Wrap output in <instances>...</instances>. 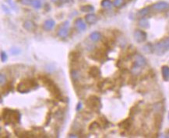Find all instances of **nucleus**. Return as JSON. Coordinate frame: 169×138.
I'll return each mask as SVG.
<instances>
[{
	"label": "nucleus",
	"mask_w": 169,
	"mask_h": 138,
	"mask_svg": "<svg viewBox=\"0 0 169 138\" xmlns=\"http://www.w3.org/2000/svg\"><path fill=\"white\" fill-rule=\"evenodd\" d=\"M21 115L18 110L6 108L2 110V120L5 125H16L20 122Z\"/></svg>",
	"instance_id": "obj_1"
},
{
	"label": "nucleus",
	"mask_w": 169,
	"mask_h": 138,
	"mask_svg": "<svg viewBox=\"0 0 169 138\" xmlns=\"http://www.w3.org/2000/svg\"><path fill=\"white\" fill-rule=\"evenodd\" d=\"M40 79L42 83L44 84V85L46 86V88H48L49 92L51 94V95L55 97L56 99L60 100L62 98V93L60 89L58 87V85L55 83L54 81L50 78L44 76V75L40 76Z\"/></svg>",
	"instance_id": "obj_2"
},
{
	"label": "nucleus",
	"mask_w": 169,
	"mask_h": 138,
	"mask_svg": "<svg viewBox=\"0 0 169 138\" xmlns=\"http://www.w3.org/2000/svg\"><path fill=\"white\" fill-rule=\"evenodd\" d=\"M38 86L37 82L34 78L23 79L16 86L17 91L20 93H27L30 92L31 89L36 88Z\"/></svg>",
	"instance_id": "obj_3"
},
{
	"label": "nucleus",
	"mask_w": 169,
	"mask_h": 138,
	"mask_svg": "<svg viewBox=\"0 0 169 138\" xmlns=\"http://www.w3.org/2000/svg\"><path fill=\"white\" fill-rule=\"evenodd\" d=\"M85 105L92 112L99 113L102 107L101 99L97 95H90L85 101Z\"/></svg>",
	"instance_id": "obj_4"
},
{
	"label": "nucleus",
	"mask_w": 169,
	"mask_h": 138,
	"mask_svg": "<svg viewBox=\"0 0 169 138\" xmlns=\"http://www.w3.org/2000/svg\"><path fill=\"white\" fill-rule=\"evenodd\" d=\"M169 50V37H165V38L160 40L157 42L155 45H154V52L156 54L161 56L164 54L167 51Z\"/></svg>",
	"instance_id": "obj_5"
},
{
	"label": "nucleus",
	"mask_w": 169,
	"mask_h": 138,
	"mask_svg": "<svg viewBox=\"0 0 169 138\" xmlns=\"http://www.w3.org/2000/svg\"><path fill=\"white\" fill-rule=\"evenodd\" d=\"M107 48L104 47V48H98L94 52L90 55V57L92 58V59L95 61H104L105 58L107 57Z\"/></svg>",
	"instance_id": "obj_6"
},
{
	"label": "nucleus",
	"mask_w": 169,
	"mask_h": 138,
	"mask_svg": "<svg viewBox=\"0 0 169 138\" xmlns=\"http://www.w3.org/2000/svg\"><path fill=\"white\" fill-rule=\"evenodd\" d=\"M69 33V21H66L62 24H61L58 30V36L62 38H65L68 36Z\"/></svg>",
	"instance_id": "obj_7"
},
{
	"label": "nucleus",
	"mask_w": 169,
	"mask_h": 138,
	"mask_svg": "<svg viewBox=\"0 0 169 138\" xmlns=\"http://www.w3.org/2000/svg\"><path fill=\"white\" fill-rule=\"evenodd\" d=\"M133 37H134V40L137 43H143L147 40V34L146 32H144L141 30H136L133 33Z\"/></svg>",
	"instance_id": "obj_8"
},
{
	"label": "nucleus",
	"mask_w": 169,
	"mask_h": 138,
	"mask_svg": "<svg viewBox=\"0 0 169 138\" xmlns=\"http://www.w3.org/2000/svg\"><path fill=\"white\" fill-rule=\"evenodd\" d=\"M14 133L18 137H35L33 131H27L23 129H16L14 130Z\"/></svg>",
	"instance_id": "obj_9"
},
{
	"label": "nucleus",
	"mask_w": 169,
	"mask_h": 138,
	"mask_svg": "<svg viewBox=\"0 0 169 138\" xmlns=\"http://www.w3.org/2000/svg\"><path fill=\"white\" fill-rule=\"evenodd\" d=\"M80 57V52L78 50H73L69 54V59L70 63L74 65L79 63V59Z\"/></svg>",
	"instance_id": "obj_10"
},
{
	"label": "nucleus",
	"mask_w": 169,
	"mask_h": 138,
	"mask_svg": "<svg viewBox=\"0 0 169 138\" xmlns=\"http://www.w3.org/2000/svg\"><path fill=\"white\" fill-rule=\"evenodd\" d=\"M88 75L93 78H99L101 77V72L97 66H92L88 71Z\"/></svg>",
	"instance_id": "obj_11"
},
{
	"label": "nucleus",
	"mask_w": 169,
	"mask_h": 138,
	"mask_svg": "<svg viewBox=\"0 0 169 138\" xmlns=\"http://www.w3.org/2000/svg\"><path fill=\"white\" fill-rule=\"evenodd\" d=\"M134 64L141 68H143L147 64V60L141 54H136L134 55Z\"/></svg>",
	"instance_id": "obj_12"
},
{
	"label": "nucleus",
	"mask_w": 169,
	"mask_h": 138,
	"mask_svg": "<svg viewBox=\"0 0 169 138\" xmlns=\"http://www.w3.org/2000/svg\"><path fill=\"white\" fill-rule=\"evenodd\" d=\"M132 124V118H126L125 119H124L121 123H119L118 126L124 130H129L130 127H131Z\"/></svg>",
	"instance_id": "obj_13"
},
{
	"label": "nucleus",
	"mask_w": 169,
	"mask_h": 138,
	"mask_svg": "<svg viewBox=\"0 0 169 138\" xmlns=\"http://www.w3.org/2000/svg\"><path fill=\"white\" fill-rule=\"evenodd\" d=\"M74 25L76 27V29L78 30L80 32H83L86 30L87 28V26H86V23L83 22V20L80 18H78L75 20L74 22Z\"/></svg>",
	"instance_id": "obj_14"
},
{
	"label": "nucleus",
	"mask_w": 169,
	"mask_h": 138,
	"mask_svg": "<svg viewBox=\"0 0 169 138\" xmlns=\"http://www.w3.org/2000/svg\"><path fill=\"white\" fill-rule=\"evenodd\" d=\"M23 26L26 30L30 31V32H33L36 29V24L33 21H31V20H27V21H25L23 24Z\"/></svg>",
	"instance_id": "obj_15"
},
{
	"label": "nucleus",
	"mask_w": 169,
	"mask_h": 138,
	"mask_svg": "<svg viewBox=\"0 0 169 138\" xmlns=\"http://www.w3.org/2000/svg\"><path fill=\"white\" fill-rule=\"evenodd\" d=\"M153 8L157 11H163L169 8V4L165 2H159L153 6Z\"/></svg>",
	"instance_id": "obj_16"
},
{
	"label": "nucleus",
	"mask_w": 169,
	"mask_h": 138,
	"mask_svg": "<svg viewBox=\"0 0 169 138\" xmlns=\"http://www.w3.org/2000/svg\"><path fill=\"white\" fill-rule=\"evenodd\" d=\"M85 20L88 24L93 25V24H95L97 22V16L94 13H90V14H87L85 16Z\"/></svg>",
	"instance_id": "obj_17"
},
{
	"label": "nucleus",
	"mask_w": 169,
	"mask_h": 138,
	"mask_svg": "<svg viewBox=\"0 0 169 138\" xmlns=\"http://www.w3.org/2000/svg\"><path fill=\"white\" fill-rule=\"evenodd\" d=\"M161 75H162L163 79L164 81L168 82L169 80V67L168 65H164L161 68Z\"/></svg>",
	"instance_id": "obj_18"
},
{
	"label": "nucleus",
	"mask_w": 169,
	"mask_h": 138,
	"mask_svg": "<svg viewBox=\"0 0 169 138\" xmlns=\"http://www.w3.org/2000/svg\"><path fill=\"white\" fill-rule=\"evenodd\" d=\"M44 29L45 30H51L53 27L55 26V21L53 19H47L46 21L44 23Z\"/></svg>",
	"instance_id": "obj_19"
},
{
	"label": "nucleus",
	"mask_w": 169,
	"mask_h": 138,
	"mask_svg": "<svg viewBox=\"0 0 169 138\" xmlns=\"http://www.w3.org/2000/svg\"><path fill=\"white\" fill-rule=\"evenodd\" d=\"M161 123H162V116L161 114H156L154 116V126L157 130L161 128Z\"/></svg>",
	"instance_id": "obj_20"
},
{
	"label": "nucleus",
	"mask_w": 169,
	"mask_h": 138,
	"mask_svg": "<svg viewBox=\"0 0 169 138\" xmlns=\"http://www.w3.org/2000/svg\"><path fill=\"white\" fill-rule=\"evenodd\" d=\"M90 38L91 40L94 41V42H97V41H99L102 38L101 33L100 32H97V31H95V32H93V33H90Z\"/></svg>",
	"instance_id": "obj_21"
},
{
	"label": "nucleus",
	"mask_w": 169,
	"mask_h": 138,
	"mask_svg": "<svg viewBox=\"0 0 169 138\" xmlns=\"http://www.w3.org/2000/svg\"><path fill=\"white\" fill-rule=\"evenodd\" d=\"M98 123H100V125L101 127H103V128H106V127H108L109 126V122L108 121V119L105 118L104 116H101V117H99V119H98Z\"/></svg>",
	"instance_id": "obj_22"
},
{
	"label": "nucleus",
	"mask_w": 169,
	"mask_h": 138,
	"mask_svg": "<svg viewBox=\"0 0 169 138\" xmlns=\"http://www.w3.org/2000/svg\"><path fill=\"white\" fill-rule=\"evenodd\" d=\"M142 71V68L141 67H140L138 66V65H136V64H134L132 66V68H131V71H132V73L133 75H139L140 74V72H141Z\"/></svg>",
	"instance_id": "obj_23"
},
{
	"label": "nucleus",
	"mask_w": 169,
	"mask_h": 138,
	"mask_svg": "<svg viewBox=\"0 0 169 138\" xmlns=\"http://www.w3.org/2000/svg\"><path fill=\"white\" fill-rule=\"evenodd\" d=\"M101 128V126L100 125V123H98V121L97 120V121H94L92 122L90 124V126H89V130H96L97 129H100Z\"/></svg>",
	"instance_id": "obj_24"
},
{
	"label": "nucleus",
	"mask_w": 169,
	"mask_h": 138,
	"mask_svg": "<svg viewBox=\"0 0 169 138\" xmlns=\"http://www.w3.org/2000/svg\"><path fill=\"white\" fill-rule=\"evenodd\" d=\"M94 7L92 6H90V5H87V6H83L80 7V10L83 13H90V12H92L94 11Z\"/></svg>",
	"instance_id": "obj_25"
},
{
	"label": "nucleus",
	"mask_w": 169,
	"mask_h": 138,
	"mask_svg": "<svg viewBox=\"0 0 169 138\" xmlns=\"http://www.w3.org/2000/svg\"><path fill=\"white\" fill-rule=\"evenodd\" d=\"M139 25L143 27V28H148L149 27V22L147 21V19L142 18L139 21Z\"/></svg>",
	"instance_id": "obj_26"
},
{
	"label": "nucleus",
	"mask_w": 169,
	"mask_h": 138,
	"mask_svg": "<svg viewBox=\"0 0 169 138\" xmlns=\"http://www.w3.org/2000/svg\"><path fill=\"white\" fill-rule=\"evenodd\" d=\"M143 50L146 53H152L154 52V45L150 44H147L143 47Z\"/></svg>",
	"instance_id": "obj_27"
},
{
	"label": "nucleus",
	"mask_w": 169,
	"mask_h": 138,
	"mask_svg": "<svg viewBox=\"0 0 169 138\" xmlns=\"http://www.w3.org/2000/svg\"><path fill=\"white\" fill-rule=\"evenodd\" d=\"M111 5H112V3L110 0H102V2H101V6L104 8H107V9L111 8Z\"/></svg>",
	"instance_id": "obj_28"
},
{
	"label": "nucleus",
	"mask_w": 169,
	"mask_h": 138,
	"mask_svg": "<svg viewBox=\"0 0 169 138\" xmlns=\"http://www.w3.org/2000/svg\"><path fill=\"white\" fill-rule=\"evenodd\" d=\"M149 11H150V8H148V7L144 8V9H143L142 10H140V11L139 12V16L140 17L146 16L149 13Z\"/></svg>",
	"instance_id": "obj_29"
},
{
	"label": "nucleus",
	"mask_w": 169,
	"mask_h": 138,
	"mask_svg": "<svg viewBox=\"0 0 169 138\" xmlns=\"http://www.w3.org/2000/svg\"><path fill=\"white\" fill-rule=\"evenodd\" d=\"M32 5L34 8H36V9H39L41 6V2H40V0H33L32 1Z\"/></svg>",
	"instance_id": "obj_30"
},
{
	"label": "nucleus",
	"mask_w": 169,
	"mask_h": 138,
	"mask_svg": "<svg viewBox=\"0 0 169 138\" xmlns=\"http://www.w3.org/2000/svg\"><path fill=\"white\" fill-rule=\"evenodd\" d=\"M13 88V85L12 84H10L9 82V83H7L6 85H5V87H4V92H9L10 90Z\"/></svg>",
	"instance_id": "obj_31"
},
{
	"label": "nucleus",
	"mask_w": 169,
	"mask_h": 138,
	"mask_svg": "<svg viewBox=\"0 0 169 138\" xmlns=\"http://www.w3.org/2000/svg\"><path fill=\"white\" fill-rule=\"evenodd\" d=\"M123 2H124V0H114L113 4L116 7H119L123 4Z\"/></svg>",
	"instance_id": "obj_32"
},
{
	"label": "nucleus",
	"mask_w": 169,
	"mask_h": 138,
	"mask_svg": "<svg viewBox=\"0 0 169 138\" xmlns=\"http://www.w3.org/2000/svg\"><path fill=\"white\" fill-rule=\"evenodd\" d=\"M6 75L4 74L1 73L0 74V83H1V85L2 86L3 84L6 83Z\"/></svg>",
	"instance_id": "obj_33"
},
{
	"label": "nucleus",
	"mask_w": 169,
	"mask_h": 138,
	"mask_svg": "<svg viewBox=\"0 0 169 138\" xmlns=\"http://www.w3.org/2000/svg\"><path fill=\"white\" fill-rule=\"evenodd\" d=\"M8 59V57H7V54L4 51H1V61L2 62H6Z\"/></svg>",
	"instance_id": "obj_34"
},
{
	"label": "nucleus",
	"mask_w": 169,
	"mask_h": 138,
	"mask_svg": "<svg viewBox=\"0 0 169 138\" xmlns=\"http://www.w3.org/2000/svg\"><path fill=\"white\" fill-rule=\"evenodd\" d=\"M10 51H11V53L14 55H16V54H18L20 53V50L18 49V48H16V47H13L11 50H10Z\"/></svg>",
	"instance_id": "obj_35"
},
{
	"label": "nucleus",
	"mask_w": 169,
	"mask_h": 138,
	"mask_svg": "<svg viewBox=\"0 0 169 138\" xmlns=\"http://www.w3.org/2000/svg\"><path fill=\"white\" fill-rule=\"evenodd\" d=\"M33 0H20L21 3H23L24 5H31L32 4Z\"/></svg>",
	"instance_id": "obj_36"
},
{
	"label": "nucleus",
	"mask_w": 169,
	"mask_h": 138,
	"mask_svg": "<svg viewBox=\"0 0 169 138\" xmlns=\"http://www.w3.org/2000/svg\"><path fill=\"white\" fill-rule=\"evenodd\" d=\"M51 120V113H48V115H47V119H46V122H45V125H48L49 122Z\"/></svg>",
	"instance_id": "obj_37"
},
{
	"label": "nucleus",
	"mask_w": 169,
	"mask_h": 138,
	"mask_svg": "<svg viewBox=\"0 0 169 138\" xmlns=\"http://www.w3.org/2000/svg\"><path fill=\"white\" fill-rule=\"evenodd\" d=\"M81 108H82V103L80 102H79L78 104H77V106H76V111L77 112H80V109H81Z\"/></svg>",
	"instance_id": "obj_38"
},
{
	"label": "nucleus",
	"mask_w": 169,
	"mask_h": 138,
	"mask_svg": "<svg viewBox=\"0 0 169 138\" xmlns=\"http://www.w3.org/2000/svg\"><path fill=\"white\" fill-rule=\"evenodd\" d=\"M69 137H78L75 134H69Z\"/></svg>",
	"instance_id": "obj_39"
},
{
	"label": "nucleus",
	"mask_w": 169,
	"mask_h": 138,
	"mask_svg": "<svg viewBox=\"0 0 169 138\" xmlns=\"http://www.w3.org/2000/svg\"><path fill=\"white\" fill-rule=\"evenodd\" d=\"M168 119H169V113H168Z\"/></svg>",
	"instance_id": "obj_40"
}]
</instances>
